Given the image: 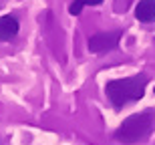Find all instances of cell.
Returning a JSON list of instances; mask_svg holds the SVG:
<instances>
[{
    "mask_svg": "<svg viewBox=\"0 0 155 145\" xmlns=\"http://www.w3.org/2000/svg\"><path fill=\"white\" fill-rule=\"evenodd\" d=\"M147 83H149V77L143 75V73H139V75H133V77L109 81L105 85V93L111 99V103L115 105L117 109H121V107H125L127 103L139 101V99L143 97Z\"/></svg>",
    "mask_w": 155,
    "mask_h": 145,
    "instance_id": "obj_1",
    "label": "cell"
},
{
    "mask_svg": "<svg viewBox=\"0 0 155 145\" xmlns=\"http://www.w3.org/2000/svg\"><path fill=\"white\" fill-rule=\"evenodd\" d=\"M155 129V111H143L127 117L115 131V139L121 143H139L145 141Z\"/></svg>",
    "mask_w": 155,
    "mask_h": 145,
    "instance_id": "obj_2",
    "label": "cell"
},
{
    "mask_svg": "<svg viewBox=\"0 0 155 145\" xmlns=\"http://www.w3.org/2000/svg\"><path fill=\"white\" fill-rule=\"evenodd\" d=\"M123 32L121 30H111V32H99V35L89 38V51L91 52H107L119 44Z\"/></svg>",
    "mask_w": 155,
    "mask_h": 145,
    "instance_id": "obj_3",
    "label": "cell"
},
{
    "mask_svg": "<svg viewBox=\"0 0 155 145\" xmlns=\"http://www.w3.org/2000/svg\"><path fill=\"white\" fill-rule=\"evenodd\" d=\"M18 35V20L14 16H0V41H10Z\"/></svg>",
    "mask_w": 155,
    "mask_h": 145,
    "instance_id": "obj_4",
    "label": "cell"
},
{
    "mask_svg": "<svg viewBox=\"0 0 155 145\" xmlns=\"http://www.w3.org/2000/svg\"><path fill=\"white\" fill-rule=\"evenodd\" d=\"M135 16L141 22L155 20V0H139V4L135 6Z\"/></svg>",
    "mask_w": 155,
    "mask_h": 145,
    "instance_id": "obj_5",
    "label": "cell"
},
{
    "mask_svg": "<svg viewBox=\"0 0 155 145\" xmlns=\"http://www.w3.org/2000/svg\"><path fill=\"white\" fill-rule=\"evenodd\" d=\"M101 2H103V0H75V2L71 4L69 12L73 16H77V14H81L83 6H97V4H101Z\"/></svg>",
    "mask_w": 155,
    "mask_h": 145,
    "instance_id": "obj_6",
    "label": "cell"
}]
</instances>
